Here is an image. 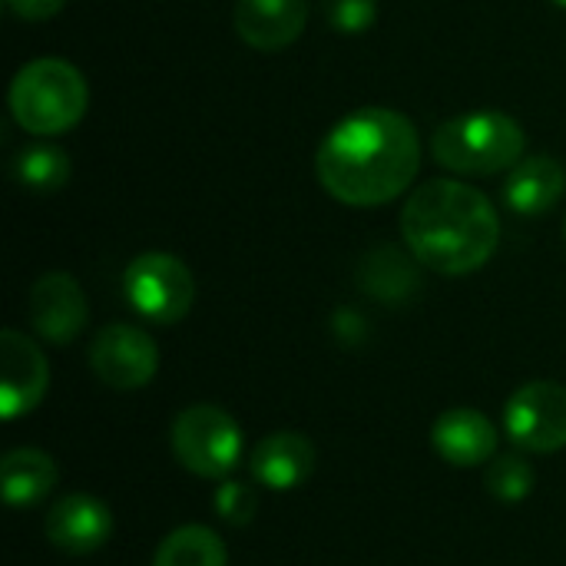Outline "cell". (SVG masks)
<instances>
[{
  "label": "cell",
  "instance_id": "cell-1",
  "mask_svg": "<svg viewBox=\"0 0 566 566\" xmlns=\"http://www.w3.org/2000/svg\"><path fill=\"white\" fill-rule=\"evenodd\" d=\"M421 169L415 123L385 106H365L328 129L315 153L322 189L355 209L398 199Z\"/></svg>",
  "mask_w": 566,
  "mask_h": 566
},
{
  "label": "cell",
  "instance_id": "cell-2",
  "mask_svg": "<svg viewBox=\"0 0 566 566\" xmlns=\"http://www.w3.org/2000/svg\"><path fill=\"white\" fill-rule=\"evenodd\" d=\"M401 235L418 265L438 275H471L497 252L501 216L481 189L431 179L405 202Z\"/></svg>",
  "mask_w": 566,
  "mask_h": 566
},
{
  "label": "cell",
  "instance_id": "cell-3",
  "mask_svg": "<svg viewBox=\"0 0 566 566\" xmlns=\"http://www.w3.org/2000/svg\"><path fill=\"white\" fill-rule=\"evenodd\" d=\"M90 106V90L83 73L56 56L30 60L17 70L10 83V113L20 129L33 136L70 133Z\"/></svg>",
  "mask_w": 566,
  "mask_h": 566
},
{
  "label": "cell",
  "instance_id": "cell-4",
  "mask_svg": "<svg viewBox=\"0 0 566 566\" xmlns=\"http://www.w3.org/2000/svg\"><path fill=\"white\" fill-rule=\"evenodd\" d=\"M524 126L494 109L464 113L441 123L431 136V153L438 166L461 176H494L514 169L524 159Z\"/></svg>",
  "mask_w": 566,
  "mask_h": 566
},
{
  "label": "cell",
  "instance_id": "cell-5",
  "mask_svg": "<svg viewBox=\"0 0 566 566\" xmlns=\"http://www.w3.org/2000/svg\"><path fill=\"white\" fill-rule=\"evenodd\" d=\"M172 454L196 478L222 481L242 458V428L216 405H192L172 421Z\"/></svg>",
  "mask_w": 566,
  "mask_h": 566
},
{
  "label": "cell",
  "instance_id": "cell-6",
  "mask_svg": "<svg viewBox=\"0 0 566 566\" xmlns=\"http://www.w3.org/2000/svg\"><path fill=\"white\" fill-rule=\"evenodd\" d=\"M126 302L156 325H176L189 315L196 298V279L189 265L169 252H143L123 275Z\"/></svg>",
  "mask_w": 566,
  "mask_h": 566
},
{
  "label": "cell",
  "instance_id": "cell-7",
  "mask_svg": "<svg viewBox=\"0 0 566 566\" xmlns=\"http://www.w3.org/2000/svg\"><path fill=\"white\" fill-rule=\"evenodd\" d=\"M507 438L531 454L566 448V388L557 381L521 385L504 408Z\"/></svg>",
  "mask_w": 566,
  "mask_h": 566
},
{
  "label": "cell",
  "instance_id": "cell-8",
  "mask_svg": "<svg viewBox=\"0 0 566 566\" xmlns=\"http://www.w3.org/2000/svg\"><path fill=\"white\" fill-rule=\"evenodd\" d=\"M90 368L103 385L116 391H136L156 378L159 348L136 325H109L90 345Z\"/></svg>",
  "mask_w": 566,
  "mask_h": 566
},
{
  "label": "cell",
  "instance_id": "cell-9",
  "mask_svg": "<svg viewBox=\"0 0 566 566\" xmlns=\"http://www.w3.org/2000/svg\"><path fill=\"white\" fill-rule=\"evenodd\" d=\"M46 385H50V365L43 352L17 328H3L0 335V415L3 421L30 415L43 401Z\"/></svg>",
  "mask_w": 566,
  "mask_h": 566
},
{
  "label": "cell",
  "instance_id": "cell-10",
  "mask_svg": "<svg viewBox=\"0 0 566 566\" xmlns=\"http://www.w3.org/2000/svg\"><path fill=\"white\" fill-rule=\"evenodd\" d=\"M30 325L43 342L70 345L86 328V295L66 272H46L33 282L27 298Z\"/></svg>",
  "mask_w": 566,
  "mask_h": 566
},
{
  "label": "cell",
  "instance_id": "cell-11",
  "mask_svg": "<svg viewBox=\"0 0 566 566\" xmlns=\"http://www.w3.org/2000/svg\"><path fill=\"white\" fill-rule=\"evenodd\" d=\"M43 534L56 551L83 557V554L99 551L109 541L113 514L93 494H66L50 507L43 521Z\"/></svg>",
  "mask_w": 566,
  "mask_h": 566
},
{
  "label": "cell",
  "instance_id": "cell-12",
  "mask_svg": "<svg viewBox=\"0 0 566 566\" xmlns=\"http://www.w3.org/2000/svg\"><path fill=\"white\" fill-rule=\"evenodd\" d=\"M308 10V0H235L232 23L239 40L252 50L279 53L302 36Z\"/></svg>",
  "mask_w": 566,
  "mask_h": 566
},
{
  "label": "cell",
  "instance_id": "cell-13",
  "mask_svg": "<svg viewBox=\"0 0 566 566\" xmlns=\"http://www.w3.org/2000/svg\"><path fill=\"white\" fill-rule=\"evenodd\" d=\"M434 451L454 468H478L497 458V428L474 408H451L434 421Z\"/></svg>",
  "mask_w": 566,
  "mask_h": 566
},
{
  "label": "cell",
  "instance_id": "cell-14",
  "mask_svg": "<svg viewBox=\"0 0 566 566\" xmlns=\"http://www.w3.org/2000/svg\"><path fill=\"white\" fill-rule=\"evenodd\" d=\"M315 444L298 431H275L252 451V478L269 491H295L315 471Z\"/></svg>",
  "mask_w": 566,
  "mask_h": 566
},
{
  "label": "cell",
  "instance_id": "cell-15",
  "mask_svg": "<svg viewBox=\"0 0 566 566\" xmlns=\"http://www.w3.org/2000/svg\"><path fill=\"white\" fill-rule=\"evenodd\" d=\"M566 189V169L547 153L521 159L504 186V199L517 216H544L551 212Z\"/></svg>",
  "mask_w": 566,
  "mask_h": 566
},
{
  "label": "cell",
  "instance_id": "cell-16",
  "mask_svg": "<svg viewBox=\"0 0 566 566\" xmlns=\"http://www.w3.org/2000/svg\"><path fill=\"white\" fill-rule=\"evenodd\" d=\"M3 497L10 507H33L56 488V461L36 448H17L0 464Z\"/></svg>",
  "mask_w": 566,
  "mask_h": 566
},
{
  "label": "cell",
  "instance_id": "cell-17",
  "mask_svg": "<svg viewBox=\"0 0 566 566\" xmlns=\"http://www.w3.org/2000/svg\"><path fill=\"white\" fill-rule=\"evenodd\" d=\"M358 279H361V289H365L368 295L381 298V302H401V298H408V295L418 289V272H415V265H411L401 252H395L391 245L375 249V252L365 259Z\"/></svg>",
  "mask_w": 566,
  "mask_h": 566
},
{
  "label": "cell",
  "instance_id": "cell-18",
  "mask_svg": "<svg viewBox=\"0 0 566 566\" xmlns=\"http://www.w3.org/2000/svg\"><path fill=\"white\" fill-rule=\"evenodd\" d=\"M226 560L229 557L219 534L202 524H189L159 544L153 566H226Z\"/></svg>",
  "mask_w": 566,
  "mask_h": 566
},
{
  "label": "cell",
  "instance_id": "cell-19",
  "mask_svg": "<svg viewBox=\"0 0 566 566\" xmlns=\"http://www.w3.org/2000/svg\"><path fill=\"white\" fill-rule=\"evenodd\" d=\"M13 172H17V182L30 192H60L66 182H70V156L60 149V146H50V143H36V146H27L17 163H13Z\"/></svg>",
  "mask_w": 566,
  "mask_h": 566
},
{
  "label": "cell",
  "instance_id": "cell-20",
  "mask_svg": "<svg viewBox=\"0 0 566 566\" xmlns=\"http://www.w3.org/2000/svg\"><path fill=\"white\" fill-rule=\"evenodd\" d=\"M484 484H488V491H491L494 501H501V504H521L524 497H531V491L537 484V474H534V468L521 454H497L488 464Z\"/></svg>",
  "mask_w": 566,
  "mask_h": 566
},
{
  "label": "cell",
  "instance_id": "cell-21",
  "mask_svg": "<svg viewBox=\"0 0 566 566\" xmlns=\"http://www.w3.org/2000/svg\"><path fill=\"white\" fill-rule=\"evenodd\" d=\"M322 13L335 33H365L378 20V0H322Z\"/></svg>",
  "mask_w": 566,
  "mask_h": 566
},
{
  "label": "cell",
  "instance_id": "cell-22",
  "mask_svg": "<svg viewBox=\"0 0 566 566\" xmlns=\"http://www.w3.org/2000/svg\"><path fill=\"white\" fill-rule=\"evenodd\" d=\"M255 511H259V494H255L249 484H242V481H226V484L216 491V514H219L226 524L245 527V524H252Z\"/></svg>",
  "mask_w": 566,
  "mask_h": 566
},
{
  "label": "cell",
  "instance_id": "cell-23",
  "mask_svg": "<svg viewBox=\"0 0 566 566\" xmlns=\"http://www.w3.org/2000/svg\"><path fill=\"white\" fill-rule=\"evenodd\" d=\"M66 0H3L7 13H13L23 23H43L63 10Z\"/></svg>",
  "mask_w": 566,
  "mask_h": 566
},
{
  "label": "cell",
  "instance_id": "cell-24",
  "mask_svg": "<svg viewBox=\"0 0 566 566\" xmlns=\"http://www.w3.org/2000/svg\"><path fill=\"white\" fill-rule=\"evenodd\" d=\"M551 3H557V7H564L566 10V0H551Z\"/></svg>",
  "mask_w": 566,
  "mask_h": 566
}]
</instances>
